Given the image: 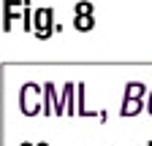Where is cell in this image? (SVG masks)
Returning <instances> with one entry per match:
<instances>
[{
  "mask_svg": "<svg viewBox=\"0 0 152 146\" xmlns=\"http://www.w3.org/2000/svg\"><path fill=\"white\" fill-rule=\"evenodd\" d=\"M35 35L38 38H46V35H52L49 33V27H52V11L49 8H38L35 11Z\"/></svg>",
  "mask_w": 152,
  "mask_h": 146,
  "instance_id": "cell-3",
  "label": "cell"
},
{
  "mask_svg": "<svg viewBox=\"0 0 152 146\" xmlns=\"http://www.w3.org/2000/svg\"><path fill=\"white\" fill-rule=\"evenodd\" d=\"M73 27H79V30H92V27H95V19H92V16H76V19H73Z\"/></svg>",
  "mask_w": 152,
  "mask_h": 146,
  "instance_id": "cell-7",
  "label": "cell"
},
{
  "mask_svg": "<svg viewBox=\"0 0 152 146\" xmlns=\"http://www.w3.org/2000/svg\"><path fill=\"white\" fill-rule=\"evenodd\" d=\"M149 114H152V98H149Z\"/></svg>",
  "mask_w": 152,
  "mask_h": 146,
  "instance_id": "cell-8",
  "label": "cell"
},
{
  "mask_svg": "<svg viewBox=\"0 0 152 146\" xmlns=\"http://www.w3.org/2000/svg\"><path fill=\"white\" fill-rule=\"evenodd\" d=\"M57 100H63V98H57L54 84L46 81V84H44V114H46V116H49V114H63V106L57 103Z\"/></svg>",
  "mask_w": 152,
  "mask_h": 146,
  "instance_id": "cell-2",
  "label": "cell"
},
{
  "mask_svg": "<svg viewBox=\"0 0 152 146\" xmlns=\"http://www.w3.org/2000/svg\"><path fill=\"white\" fill-rule=\"evenodd\" d=\"M41 92H44V89L38 84H33V81H27L22 89H19V108H22V114L35 116L38 111H41V100H44Z\"/></svg>",
  "mask_w": 152,
  "mask_h": 146,
  "instance_id": "cell-1",
  "label": "cell"
},
{
  "mask_svg": "<svg viewBox=\"0 0 152 146\" xmlns=\"http://www.w3.org/2000/svg\"><path fill=\"white\" fill-rule=\"evenodd\" d=\"M22 146H30V143H22Z\"/></svg>",
  "mask_w": 152,
  "mask_h": 146,
  "instance_id": "cell-10",
  "label": "cell"
},
{
  "mask_svg": "<svg viewBox=\"0 0 152 146\" xmlns=\"http://www.w3.org/2000/svg\"><path fill=\"white\" fill-rule=\"evenodd\" d=\"M144 98V84L141 81H130L125 87V100H141Z\"/></svg>",
  "mask_w": 152,
  "mask_h": 146,
  "instance_id": "cell-5",
  "label": "cell"
},
{
  "mask_svg": "<svg viewBox=\"0 0 152 146\" xmlns=\"http://www.w3.org/2000/svg\"><path fill=\"white\" fill-rule=\"evenodd\" d=\"M141 111V100H125L122 103V116H133V114H139Z\"/></svg>",
  "mask_w": 152,
  "mask_h": 146,
  "instance_id": "cell-6",
  "label": "cell"
},
{
  "mask_svg": "<svg viewBox=\"0 0 152 146\" xmlns=\"http://www.w3.org/2000/svg\"><path fill=\"white\" fill-rule=\"evenodd\" d=\"M73 92H76V87L68 81L63 87V114H73Z\"/></svg>",
  "mask_w": 152,
  "mask_h": 146,
  "instance_id": "cell-4",
  "label": "cell"
},
{
  "mask_svg": "<svg viewBox=\"0 0 152 146\" xmlns=\"http://www.w3.org/2000/svg\"><path fill=\"white\" fill-rule=\"evenodd\" d=\"M38 146H46V143H38Z\"/></svg>",
  "mask_w": 152,
  "mask_h": 146,
  "instance_id": "cell-9",
  "label": "cell"
}]
</instances>
